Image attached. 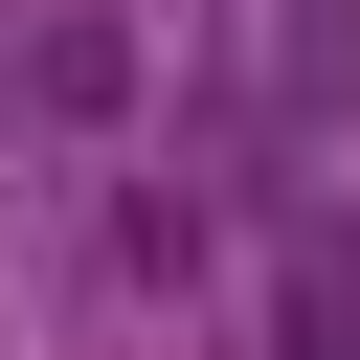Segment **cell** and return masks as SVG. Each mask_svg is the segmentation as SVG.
<instances>
[{"label":"cell","instance_id":"1","mask_svg":"<svg viewBox=\"0 0 360 360\" xmlns=\"http://www.w3.org/2000/svg\"><path fill=\"white\" fill-rule=\"evenodd\" d=\"M22 112H68V135L135 112V22H45V45H22Z\"/></svg>","mask_w":360,"mask_h":360},{"label":"cell","instance_id":"2","mask_svg":"<svg viewBox=\"0 0 360 360\" xmlns=\"http://www.w3.org/2000/svg\"><path fill=\"white\" fill-rule=\"evenodd\" d=\"M270 360H292V338H270Z\"/></svg>","mask_w":360,"mask_h":360}]
</instances>
